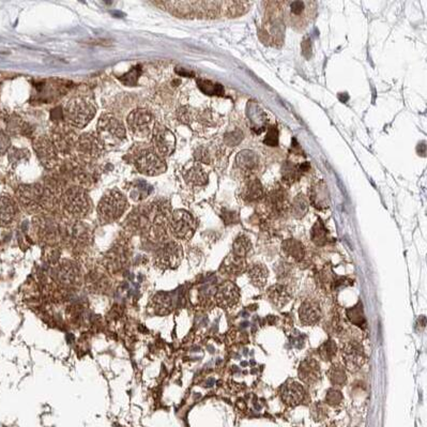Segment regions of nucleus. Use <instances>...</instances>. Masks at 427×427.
Here are the masks:
<instances>
[{"label": "nucleus", "mask_w": 427, "mask_h": 427, "mask_svg": "<svg viewBox=\"0 0 427 427\" xmlns=\"http://www.w3.org/2000/svg\"><path fill=\"white\" fill-rule=\"evenodd\" d=\"M33 148L42 165L47 169L54 168L58 162V151L53 140L46 136H41L34 140Z\"/></svg>", "instance_id": "nucleus-12"}, {"label": "nucleus", "mask_w": 427, "mask_h": 427, "mask_svg": "<svg viewBox=\"0 0 427 427\" xmlns=\"http://www.w3.org/2000/svg\"><path fill=\"white\" fill-rule=\"evenodd\" d=\"M74 136H75V134L69 129L65 127H63V129H58L54 134V138L52 139L57 151L61 153H67L70 150L74 149L77 140Z\"/></svg>", "instance_id": "nucleus-19"}, {"label": "nucleus", "mask_w": 427, "mask_h": 427, "mask_svg": "<svg viewBox=\"0 0 427 427\" xmlns=\"http://www.w3.org/2000/svg\"><path fill=\"white\" fill-rule=\"evenodd\" d=\"M329 378L333 386H343L346 383V373L342 365L335 364L329 370Z\"/></svg>", "instance_id": "nucleus-35"}, {"label": "nucleus", "mask_w": 427, "mask_h": 427, "mask_svg": "<svg viewBox=\"0 0 427 427\" xmlns=\"http://www.w3.org/2000/svg\"><path fill=\"white\" fill-rule=\"evenodd\" d=\"M302 54L304 56L305 58H311L312 56V44H311V40L309 39H304L302 42Z\"/></svg>", "instance_id": "nucleus-45"}, {"label": "nucleus", "mask_w": 427, "mask_h": 427, "mask_svg": "<svg viewBox=\"0 0 427 427\" xmlns=\"http://www.w3.org/2000/svg\"><path fill=\"white\" fill-rule=\"evenodd\" d=\"M242 139H243V133L241 131H234L230 134H226L224 138L225 144L231 147L239 145V142H241Z\"/></svg>", "instance_id": "nucleus-40"}, {"label": "nucleus", "mask_w": 427, "mask_h": 427, "mask_svg": "<svg viewBox=\"0 0 427 427\" xmlns=\"http://www.w3.org/2000/svg\"><path fill=\"white\" fill-rule=\"evenodd\" d=\"M321 309L318 303L313 300H305L299 308V317L301 323L305 326L316 325L321 319Z\"/></svg>", "instance_id": "nucleus-17"}, {"label": "nucleus", "mask_w": 427, "mask_h": 427, "mask_svg": "<svg viewBox=\"0 0 427 427\" xmlns=\"http://www.w3.org/2000/svg\"><path fill=\"white\" fill-rule=\"evenodd\" d=\"M236 163L243 171H253L257 168L258 157L252 150H242L238 153Z\"/></svg>", "instance_id": "nucleus-28"}, {"label": "nucleus", "mask_w": 427, "mask_h": 427, "mask_svg": "<svg viewBox=\"0 0 427 427\" xmlns=\"http://www.w3.org/2000/svg\"><path fill=\"white\" fill-rule=\"evenodd\" d=\"M128 128L133 137L145 139L151 136L154 129V118L147 109H136L128 117Z\"/></svg>", "instance_id": "nucleus-7"}, {"label": "nucleus", "mask_w": 427, "mask_h": 427, "mask_svg": "<svg viewBox=\"0 0 427 427\" xmlns=\"http://www.w3.org/2000/svg\"><path fill=\"white\" fill-rule=\"evenodd\" d=\"M290 14L295 17H300L305 10V2L304 1H292L289 2Z\"/></svg>", "instance_id": "nucleus-41"}, {"label": "nucleus", "mask_w": 427, "mask_h": 427, "mask_svg": "<svg viewBox=\"0 0 427 427\" xmlns=\"http://www.w3.org/2000/svg\"><path fill=\"white\" fill-rule=\"evenodd\" d=\"M342 359L346 368H348L350 372H357L363 366L366 360L363 346L357 340H350L346 343L342 349Z\"/></svg>", "instance_id": "nucleus-11"}, {"label": "nucleus", "mask_w": 427, "mask_h": 427, "mask_svg": "<svg viewBox=\"0 0 427 427\" xmlns=\"http://www.w3.org/2000/svg\"><path fill=\"white\" fill-rule=\"evenodd\" d=\"M139 74H140L139 69H137V67H134V69H132L128 74H126V75H123V77L120 79L125 84L131 86V85H134L136 83V79L139 77Z\"/></svg>", "instance_id": "nucleus-42"}, {"label": "nucleus", "mask_w": 427, "mask_h": 427, "mask_svg": "<svg viewBox=\"0 0 427 427\" xmlns=\"http://www.w3.org/2000/svg\"><path fill=\"white\" fill-rule=\"evenodd\" d=\"M16 215V205L9 196H0V224L8 225Z\"/></svg>", "instance_id": "nucleus-27"}, {"label": "nucleus", "mask_w": 427, "mask_h": 427, "mask_svg": "<svg viewBox=\"0 0 427 427\" xmlns=\"http://www.w3.org/2000/svg\"><path fill=\"white\" fill-rule=\"evenodd\" d=\"M151 142L153 151L161 158H166L174 152L176 148V138L168 129L157 125L151 134Z\"/></svg>", "instance_id": "nucleus-8"}, {"label": "nucleus", "mask_w": 427, "mask_h": 427, "mask_svg": "<svg viewBox=\"0 0 427 427\" xmlns=\"http://www.w3.org/2000/svg\"><path fill=\"white\" fill-rule=\"evenodd\" d=\"M280 395L284 404L289 407L300 405L305 397L304 388L295 380H287L280 389Z\"/></svg>", "instance_id": "nucleus-15"}, {"label": "nucleus", "mask_w": 427, "mask_h": 427, "mask_svg": "<svg viewBox=\"0 0 427 427\" xmlns=\"http://www.w3.org/2000/svg\"><path fill=\"white\" fill-rule=\"evenodd\" d=\"M308 210V199L302 194L296 195L290 205V212L296 219H301L307 213Z\"/></svg>", "instance_id": "nucleus-31"}, {"label": "nucleus", "mask_w": 427, "mask_h": 427, "mask_svg": "<svg viewBox=\"0 0 427 427\" xmlns=\"http://www.w3.org/2000/svg\"><path fill=\"white\" fill-rule=\"evenodd\" d=\"M63 205L66 211L75 219H82L91 209V201L85 190L71 188L63 195Z\"/></svg>", "instance_id": "nucleus-3"}, {"label": "nucleus", "mask_w": 427, "mask_h": 427, "mask_svg": "<svg viewBox=\"0 0 427 427\" xmlns=\"http://www.w3.org/2000/svg\"><path fill=\"white\" fill-rule=\"evenodd\" d=\"M43 195H44V188L40 184L25 185L17 192L20 203L29 212L40 211L43 209Z\"/></svg>", "instance_id": "nucleus-10"}, {"label": "nucleus", "mask_w": 427, "mask_h": 427, "mask_svg": "<svg viewBox=\"0 0 427 427\" xmlns=\"http://www.w3.org/2000/svg\"><path fill=\"white\" fill-rule=\"evenodd\" d=\"M195 159L198 162L201 163H210V154L205 148H198L195 152Z\"/></svg>", "instance_id": "nucleus-44"}, {"label": "nucleus", "mask_w": 427, "mask_h": 427, "mask_svg": "<svg viewBox=\"0 0 427 427\" xmlns=\"http://www.w3.org/2000/svg\"><path fill=\"white\" fill-rule=\"evenodd\" d=\"M103 142L97 134L86 133L80 135L76 140L74 149L83 160L88 161L96 160L101 156L103 151Z\"/></svg>", "instance_id": "nucleus-9"}, {"label": "nucleus", "mask_w": 427, "mask_h": 427, "mask_svg": "<svg viewBox=\"0 0 427 427\" xmlns=\"http://www.w3.org/2000/svg\"><path fill=\"white\" fill-rule=\"evenodd\" d=\"M184 179L193 187H203L208 183V174L200 165H193L184 172Z\"/></svg>", "instance_id": "nucleus-26"}, {"label": "nucleus", "mask_w": 427, "mask_h": 427, "mask_svg": "<svg viewBox=\"0 0 427 427\" xmlns=\"http://www.w3.org/2000/svg\"><path fill=\"white\" fill-rule=\"evenodd\" d=\"M342 399H343L342 393H340L339 391H337V390L331 389V390H329V391H328L326 400H327V403L329 404V405H331V406H337V405L340 404V401H342Z\"/></svg>", "instance_id": "nucleus-39"}, {"label": "nucleus", "mask_w": 427, "mask_h": 427, "mask_svg": "<svg viewBox=\"0 0 427 427\" xmlns=\"http://www.w3.org/2000/svg\"><path fill=\"white\" fill-rule=\"evenodd\" d=\"M263 142L270 147H276L278 145V130L276 127H269Z\"/></svg>", "instance_id": "nucleus-38"}, {"label": "nucleus", "mask_w": 427, "mask_h": 427, "mask_svg": "<svg viewBox=\"0 0 427 427\" xmlns=\"http://www.w3.org/2000/svg\"><path fill=\"white\" fill-rule=\"evenodd\" d=\"M55 276L58 282L69 285L76 281L78 277V269L74 263L65 262L55 269Z\"/></svg>", "instance_id": "nucleus-21"}, {"label": "nucleus", "mask_w": 427, "mask_h": 427, "mask_svg": "<svg viewBox=\"0 0 427 427\" xmlns=\"http://www.w3.org/2000/svg\"><path fill=\"white\" fill-rule=\"evenodd\" d=\"M128 200L121 192L111 190L99 201V219L104 223H111L121 218L128 208Z\"/></svg>", "instance_id": "nucleus-1"}, {"label": "nucleus", "mask_w": 427, "mask_h": 427, "mask_svg": "<svg viewBox=\"0 0 427 427\" xmlns=\"http://www.w3.org/2000/svg\"><path fill=\"white\" fill-rule=\"evenodd\" d=\"M246 269H247V264L245 262V258H241L233 255V254H230V255L225 259V262L223 263L221 271L227 276L236 277L240 274H242L243 272H245Z\"/></svg>", "instance_id": "nucleus-20"}, {"label": "nucleus", "mask_w": 427, "mask_h": 427, "mask_svg": "<svg viewBox=\"0 0 427 427\" xmlns=\"http://www.w3.org/2000/svg\"><path fill=\"white\" fill-rule=\"evenodd\" d=\"M282 250L285 256L292 259L293 262L299 263L305 256V249L300 241L296 239L285 240L282 243Z\"/></svg>", "instance_id": "nucleus-24"}, {"label": "nucleus", "mask_w": 427, "mask_h": 427, "mask_svg": "<svg viewBox=\"0 0 427 427\" xmlns=\"http://www.w3.org/2000/svg\"><path fill=\"white\" fill-rule=\"evenodd\" d=\"M10 147V139L4 133L0 132V154L4 153Z\"/></svg>", "instance_id": "nucleus-46"}, {"label": "nucleus", "mask_w": 427, "mask_h": 427, "mask_svg": "<svg viewBox=\"0 0 427 427\" xmlns=\"http://www.w3.org/2000/svg\"><path fill=\"white\" fill-rule=\"evenodd\" d=\"M168 224L171 233L179 240H190L194 236L197 226L193 215L185 210H176L171 213Z\"/></svg>", "instance_id": "nucleus-6"}, {"label": "nucleus", "mask_w": 427, "mask_h": 427, "mask_svg": "<svg viewBox=\"0 0 427 427\" xmlns=\"http://www.w3.org/2000/svg\"><path fill=\"white\" fill-rule=\"evenodd\" d=\"M103 145L122 141L126 138V128L117 117L105 114L98 122V134Z\"/></svg>", "instance_id": "nucleus-4"}, {"label": "nucleus", "mask_w": 427, "mask_h": 427, "mask_svg": "<svg viewBox=\"0 0 427 427\" xmlns=\"http://www.w3.org/2000/svg\"><path fill=\"white\" fill-rule=\"evenodd\" d=\"M178 116H179V120L185 123V125H189V123H191V121L194 119L193 111L190 110V108L188 107H182L180 110H179Z\"/></svg>", "instance_id": "nucleus-43"}, {"label": "nucleus", "mask_w": 427, "mask_h": 427, "mask_svg": "<svg viewBox=\"0 0 427 427\" xmlns=\"http://www.w3.org/2000/svg\"><path fill=\"white\" fill-rule=\"evenodd\" d=\"M247 274H249L250 281L256 287L263 288L264 284L267 283L268 269L262 263H254L250 267H247Z\"/></svg>", "instance_id": "nucleus-29"}, {"label": "nucleus", "mask_w": 427, "mask_h": 427, "mask_svg": "<svg viewBox=\"0 0 427 427\" xmlns=\"http://www.w3.org/2000/svg\"><path fill=\"white\" fill-rule=\"evenodd\" d=\"M312 241L316 245H325L328 240V231L324 225V223L321 220H318V222L315 223V225L312 228L311 231Z\"/></svg>", "instance_id": "nucleus-33"}, {"label": "nucleus", "mask_w": 427, "mask_h": 427, "mask_svg": "<svg viewBox=\"0 0 427 427\" xmlns=\"http://www.w3.org/2000/svg\"><path fill=\"white\" fill-rule=\"evenodd\" d=\"M252 249V243L250 239L245 236H239L236 240H234L232 245V253L233 255H236L241 258H245L247 254Z\"/></svg>", "instance_id": "nucleus-32"}, {"label": "nucleus", "mask_w": 427, "mask_h": 427, "mask_svg": "<svg viewBox=\"0 0 427 427\" xmlns=\"http://www.w3.org/2000/svg\"><path fill=\"white\" fill-rule=\"evenodd\" d=\"M154 305L159 314H166L169 312L168 309H171V300L166 295H159L154 299Z\"/></svg>", "instance_id": "nucleus-37"}, {"label": "nucleus", "mask_w": 427, "mask_h": 427, "mask_svg": "<svg viewBox=\"0 0 427 427\" xmlns=\"http://www.w3.org/2000/svg\"><path fill=\"white\" fill-rule=\"evenodd\" d=\"M182 259V249L176 242H167L159 249L156 261L158 265L166 269L177 268Z\"/></svg>", "instance_id": "nucleus-13"}, {"label": "nucleus", "mask_w": 427, "mask_h": 427, "mask_svg": "<svg viewBox=\"0 0 427 427\" xmlns=\"http://www.w3.org/2000/svg\"><path fill=\"white\" fill-rule=\"evenodd\" d=\"M268 296L272 304L277 307H282L285 304H287L292 295H290L287 286H285L283 284H277L275 286L269 288Z\"/></svg>", "instance_id": "nucleus-25"}, {"label": "nucleus", "mask_w": 427, "mask_h": 427, "mask_svg": "<svg viewBox=\"0 0 427 427\" xmlns=\"http://www.w3.org/2000/svg\"><path fill=\"white\" fill-rule=\"evenodd\" d=\"M65 119L71 127L84 128L96 115V108L90 102L82 98L72 99L66 105Z\"/></svg>", "instance_id": "nucleus-2"}, {"label": "nucleus", "mask_w": 427, "mask_h": 427, "mask_svg": "<svg viewBox=\"0 0 427 427\" xmlns=\"http://www.w3.org/2000/svg\"><path fill=\"white\" fill-rule=\"evenodd\" d=\"M308 169H309L308 163H302L300 165H296L290 162H286L282 166L283 180L288 184H293L296 181H298L303 172L307 171Z\"/></svg>", "instance_id": "nucleus-22"}, {"label": "nucleus", "mask_w": 427, "mask_h": 427, "mask_svg": "<svg viewBox=\"0 0 427 427\" xmlns=\"http://www.w3.org/2000/svg\"><path fill=\"white\" fill-rule=\"evenodd\" d=\"M216 304L224 309H231L238 305L240 301L239 288L231 282L222 283L214 295Z\"/></svg>", "instance_id": "nucleus-14"}, {"label": "nucleus", "mask_w": 427, "mask_h": 427, "mask_svg": "<svg viewBox=\"0 0 427 427\" xmlns=\"http://www.w3.org/2000/svg\"><path fill=\"white\" fill-rule=\"evenodd\" d=\"M309 199L315 208L325 209L329 207V194H328L327 185L323 181L313 185Z\"/></svg>", "instance_id": "nucleus-23"}, {"label": "nucleus", "mask_w": 427, "mask_h": 427, "mask_svg": "<svg viewBox=\"0 0 427 427\" xmlns=\"http://www.w3.org/2000/svg\"><path fill=\"white\" fill-rule=\"evenodd\" d=\"M242 197L249 202L258 201L263 199L264 197V191L261 181H259L258 179H254V180L247 182L243 190Z\"/></svg>", "instance_id": "nucleus-30"}, {"label": "nucleus", "mask_w": 427, "mask_h": 427, "mask_svg": "<svg viewBox=\"0 0 427 427\" xmlns=\"http://www.w3.org/2000/svg\"><path fill=\"white\" fill-rule=\"evenodd\" d=\"M299 377L300 379L307 383V385H314L316 383L321 377L320 366L318 362L315 359H305L304 361H302L299 365Z\"/></svg>", "instance_id": "nucleus-18"}, {"label": "nucleus", "mask_w": 427, "mask_h": 427, "mask_svg": "<svg viewBox=\"0 0 427 427\" xmlns=\"http://www.w3.org/2000/svg\"><path fill=\"white\" fill-rule=\"evenodd\" d=\"M267 208L269 212L275 216L283 215L287 211L290 206L287 200V195L284 190L276 189L271 192L270 195L267 197Z\"/></svg>", "instance_id": "nucleus-16"}, {"label": "nucleus", "mask_w": 427, "mask_h": 427, "mask_svg": "<svg viewBox=\"0 0 427 427\" xmlns=\"http://www.w3.org/2000/svg\"><path fill=\"white\" fill-rule=\"evenodd\" d=\"M197 85L199 89L205 95L208 96H223L224 95V88L221 84H215L210 82V80L205 79H198Z\"/></svg>", "instance_id": "nucleus-34"}, {"label": "nucleus", "mask_w": 427, "mask_h": 427, "mask_svg": "<svg viewBox=\"0 0 427 427\" xmlns=\"http://www.w3.org/2000/svg\"><path fill=\"white\" fill-rule=\"evenodd\" d=\"M335 352H336V345L331 339L326 342L323 346H320V348L318 350L320 358L325 361H331L332 358L335 356Z\"/></svg>", "instance_id": "nucleus-36"}, {"label": "nucleus", "mask_w": 427, "mask_h": 427, "mask_svg": "<svg viewBox=\"0 0 427 427\" xmlns=\"http://www.w3.org/2000/svg\"><path fill=\"white\" fill-rule=\"evenodd\" d=\"M134 163L141 174L146 176H158L163 174L167 165L163 158L153 151L152 148H145L135 154Z\"/></svg>", "instance_id": "nucleus-5"}]
</instances>
